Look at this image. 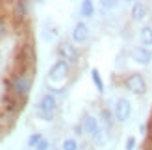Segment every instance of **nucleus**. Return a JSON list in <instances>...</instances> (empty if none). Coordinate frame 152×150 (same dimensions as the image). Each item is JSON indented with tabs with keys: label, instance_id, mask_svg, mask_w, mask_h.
Returning a JSON list of instances; mask_svg holds the SVG:
<instances>
[{
	"label": "nucleus",
	"instance_id": "1",
	"mask_svg": "<svg viewBox=\"0 0 152 150\" xmlns=\"http://www.w3.org/2000/svg\"><path fill=\"white\" fill-rule=\"evenodd\" d=\"M32 72H19V74H11V78L7 80V93L13 95L19 100H26L30 91H32Z\"/></svg>",
	"mask_w": 152,
	"mask_h": 150
},
{
	"label": "nucleus",
	"instance_id": "2",
	"mask_svg": "<svg viewBox=\"0 0 152 150\" xmlns=\"http://www.w3.org/2000/svg\"><path fill=\"white\" fill-rule=\"evenodd\" d=\"M69 71H71L69 63L65 59H58L48 71V76H47L48 85L54 87V91H61L67 84V78H69Z\"/></svg>",
	"mask_w": 152,
	"mask_h": 150
},
{
	"label": "nucleus",
	"instance_id": "3",
	"mask_svg": "<svg viewBox=\"0 0 152 150\" xmlns=\"http://www.w3.org/2000/svg\"><path fill=\"white\" fill-rule=\"evenodd\" d=\"M56 109H58V100L52 93H47L41 98L39 106H37V117L43 119V121H52L56 115Z\"/></svg>",
	"mask_w": 152,
	"mask_h": 150
},
{
	"label": "nucleus",
	"instance_id": "4",
	"mask_svg": "<svg viewBox=\"0 0 152 150\" xmlns=\"http://www.w3.org/2000/svg\"><path fill=\"white\" fill-rule=\"evenodd\" d=\"M124 87H126L130 93L141 96V95L147 93V80H145V76H143V74L132 72V74H128V76L124 78Z\"/></svg>",
	"mask_w": 152,
	"mask_h": 150
},
{
	"label": "nucleus",
	"instance_id": "5",
	"mask_svg": "<svg viewBox=\"0 0 152 150\" xmlns=\"http://www.w3.org/2000/svg\"><path fill=\"white\" fill-rule=\"evenodd\" d=\"M113 115H115V121L117 122H126L132 115V106L128 98H119L115 102V108H113Z\"/></svg>",
	"mask_w": 152,
	"mask_h": 150
},
{
	"label": "nucleus",
	"instance_id": "6",
	"mask_svg": "<svg viewBox=\"0 0 152 150\" xmlns=\"http://www.w3.org/2000/svg\"><path fill=\"white\" fill-rule=\"evenodd\" d=\"M58 52H59V56H61V59H65L67 63H76L80 59V54H78V50H76L71 43H59V47H58Z\"/></svg>",
	"mask_w": 152,
	"mask_h": 150
},
{
	"label": "nucleus",
	"instance_id": "7",
	"mask_svg": "<svg viewBox=\"0 0 152 150\" xmlns=\"http://www.w3.org/2000/svg\"><path fill=\"white\" fill-rule=\"evenodd\" d=\"M98 130H100V122H98V119L95 115H91V113L83 115V119H82V132L93 137Z\"/></svg>",
	"mask_w": 152,
	"mask_h": 150
},
{
	"label": "nucleus",
	"instance_id": "8",
	"mask_svg": "<svg viewBox=\"0 0 152 150\" xmlns=\"http://www.w3.org/2000/svg\"><path fill=\"white\" fill-rule=\"evenodd\" d=\"M89 41V28L83 22H76L72 28V43L74 44H86Z\"/></svg>",
	"mask_w": 152,
	"mask_h": 150
},
{
	"label": "nucleus",
	"instance_id": "9",
	"mask_svg": "<svg viewBox=\"0 0 152 150\" xmlns=\"http://www.w3.org/2000/svg\"><path fill=\"white\" fill-rule=\"evenodd\" d=\"M130 58L139 65H148L152 61V52L148 48H145V47H135L130 52Z\"/></svg>",
	"mask_w": 152,
	"mask_h": 150
},
{
	"label": "nucleus",
	"instance_id": "10",
	"mask_svg": "<svg viewBox=\"0 0 152 150\" xmlns=\"http://www.w3.org/2000/svg\"><path fill=\"white\" fill-rule=\"evenodd\" d=\"M28 13H30V2H15L13 4V19L17 24L24 22Z\"/></svg>",
	"mask_w": 152,
	"mask_h": 150
},
{
	"label": "nucleus",
	"instance_id": "11",
	"mask_svg": "<svg viewBox=\"0 0 152 150\" xmlns=\"http://www.w3.org/2000/svg\"><path fill=\"white\" fill-rule=\"evenodd\" d=\"M147 13H148L147 4H143V2H135L134 4V7H132V19L135 22H141L143 19L147 17Z\"/></svg>",
	"mask_w": 152,
	"mask_h": 150
},
{
	"label": "nucleus",
	"instance_id": "12",
	"mask_svg": "<svg viewBox=\"0 0 152 150\" xmlns=\"http://www.w3.org/2000/svg\"><path fill=\"white\" fill-rule=\"evenodd\" d=\"M100 121L104 122V130L110 132L113 128V121H115V115H113V111H110L108 108H104L100 111Z\"/></svg>",
	"mask_w": 152,
	"mask_h": 150
},
{
	"label": "nucleus",
	"instance_id": "13",
	"mask_svg": "<svg viewBox=\"0 0 152 150\" xmlns=\"http://www.w3.org/2000/svg\"><path fill=\"white\" fill-rule=\"evenodd\" d=\"M139 39H141V44L143 47H152V28L150 26H143L139 30Z\"/></svg>",
	"mask_w": 152,
	"mask_h": 150
},
{
	"label": "nucleus",
	"instance_id": "14",
	"mask_svg": "<svg viewBox=\"0 0 152 150\" xmlns=\"http://www.w3.org/2000/svg\"><path fill=\"white\" fill-rule=\"evenodd\" d=\"M80 15L82 17H93L95 15V4L91 0H83L80 4Z\"/></svg>",
	"mask_w": 152,
	"mask_h": 150
},
{
	"label": "nucleus",
	"instance_id": "15",
	"mask_svg": "<svg viewBox=\"0 0 152 150\" xmlns=\"http://www.w3.org/2000/svg\"><path fill=\"white\" fill-rule=\"evenodd\" d=\"M91 78H93V84H95V87H96V91L102 95V93H104V82H102L100 72H98L96 69H93V71H91Z\"/></svg>",
	"mask_w": 152,
	"mask_h": 150
},
{
	"label": "nucleus",
	"instance_id": "16",
	"mask_svg": "<svg viewBox=\"0 0 152 150\" xmlns=\"http://www.w3.org/2000/svg\"><path fill=\"white\" fill-rule=\"evenodd\" d=\"M93 141H95L96 145H100V146H102V145H106V141H108V137H106V130H102V128L98 130L95 135H93Z\"/></svg>",
	"mask_w": 152,
	"mask_h": 150
},
{
	"label": "nucleus",
	"instance_id": "17",
	"mask_svg": "<svg viewBox=\"0 0 152 150\" xmlns=\"http://www.w3.org/2000/svg\"><path fill=\"white\" fill-rule=\"evenodd\" d=\"M43 139H45V137L41 135V133H32V135L28 137V146H30V148H35Z\"/></svg>",
	"mask_w": 152,
	"mask_h": 150
},
{
	"label": "nucleus",
	"instance_id": "18",
	"mask_svg": "<svg viewBox=\"0 0 152 150\" xmlns=\"http://www.w3.org/2000/svg\"><path fill=\"white\" fill-rule=\"evenodd\" d=\"M61 150H78V141L76 139H65L63 145H61Z\"/></svg>",
	"mask_w": 152,
	"mask_h": 150
},
{
	"label": "nucleus",
	"instance_id": "19",
	"mask_svg": "<svg viewBox=\"0 0 152 150\" xmlns=\"http://www.w3.org/2000/svg\"><path fill=\"white\" fill-rule=\"evenodd\" d=\"M6 30H7V26H6V19L0 15V39L6 35Z\"/></svg>",
	"mask_w": 152,
	"mask_h": 150
},
{
	"label": "nucleus",
	"instance_id": "20",
	"mask_svg": "<svg viewBox=\"0 0 152 150\" xmlns=\"http://www.w3.org/2000/svg\"><path fill=\"white\" fill-rule=\"evenodd\" d=\"M48 148H50V141L48 139H43L41 143L35 146V150H48Z\"/></svg>",
	"mask_w": 152,
	"mask_h": 150
},
{
	"label": "nucleus",
	"instance_id": "21",
	"mask_svg": "<svg viewBox=\"0 0 152 150\" xmlns=\"http://www.w3.org/2000/svg\"><path fill=\"white\" fill-rule=\"evenodd\" d=\"M124 148H126V150H134V148H135V139H134V137H128Z\"/></svg>",
	"mask_w": 152,
	"mask_h": 150
},
{
	"label": "nucleus",
	"instance_id": "22",
	"mask_svg": "<svg viewBox=\"0 0 152 150\" xmlns=\"http://www.w3.org/2000/svg\"><path fill=\"white\" fill-rule=\"evenodd\" d=\"M102 6L106 7V9H113V7L117 6V2H108V0H104V2H102Z\"/></svg>",
	"mask_w": 152,
	"mask_h": 150
},
{
	"label": "nucleus",
	"instance_id": "23",
	"mask_svg": "<svg viewBox=\"0 0 152 150\" xmlns=\"http://www.w3.org/2000/svg\"><path fill=\"white\" fill-rule=\"evenodd\" d=\"M54 150H58V148H54Z\"/></svg>",
	"mask_w": 152,
	"mask_h": 150
}]
</instances>
